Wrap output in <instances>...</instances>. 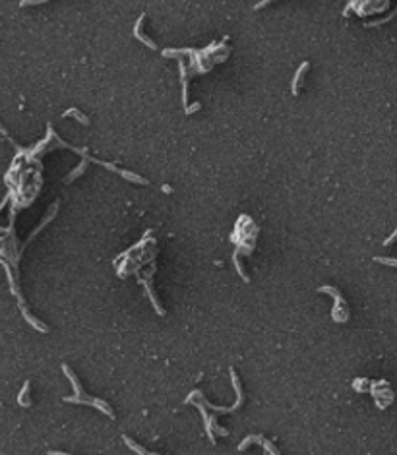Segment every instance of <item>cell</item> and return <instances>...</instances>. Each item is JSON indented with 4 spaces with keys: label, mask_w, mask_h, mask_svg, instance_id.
Segmentation results:
<instances>
[{
    "label": "cell",
    "mask_w": 397,
    "mask_h": 455,
    "mask_svg": "<svg viewBox=\"0 0 397 455\" xmlns=\"http://www.w3.org/2000/svg\"><path fill=\"white\" fill-rule=\"evenodd\" d=\"M29 382H25V386H23V390H22V393H20V397H18V401H20V405H23V407H29L31 405V401H29Z\"/></svg>",
    "instance_id": "obj_1"
},
{
    "label": "cell",
    "mask_w": 397,
    "mask_h": 455,
    "mask_svg": "<svg viewBox=\"0 0 397 455\" xmlns=\"http://www.w3.org/2000/svg\"><path fill=\"white\" fill-rule=\"evenodd\" d=\"M306 68H308V64L304 62V64L300 66V70H298V72H297V78H295V82H293V91H295V93H297V91H298V84H300L298 80L302 78V74H304V70H306Z\"/></svg>",
    "instance_id": "obj_2"
},
{
    "label": "cell",
    "mask_w": 397,
    "mask_h": 455,
    "mask_svg": "<svg viewBox=\"0 0 397 455\" xmlns=\"http://www.w3.org/2000/svg\"><path fill=\"white\" fill-rule=\"evenodd\" d=\"M68 114H74V116H78V118H80V120H82L84 124L88 122V118H86V116H82V114H80V110H76V108H70V110H68V112H66L64 116H68Z\"/></svg>",
    "instance_id": "obj_3"
},
{
    "label": "cell",
    "mask_w": 397,
    "mask_h": 455,
    "mask_svg": "<svg viewBox=\"0 0 397 455\" xmlns=\"http://www.w3.org/2000/svg\"><path fill=\"white\" fill-rule=\"evenodd\" d=\"M33 2H41V0H22V6H27V4H33Z\"/></svg>",
    "instance_id": "obj_4"
}]
</instances>
